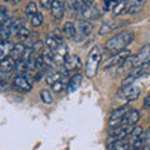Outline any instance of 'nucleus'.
I'll use <instances>...</instances> for the list:
<instances>
[{"label":"nucleus","mask_w":150,"mask_h":150,"mask_svg":"<svg viewBox=\"0 0 150 150\" xmlns=\"http://www.w3.org/2000/svg\"><path fill=\"white\" fill-rule=\"evenodd\" d=\"M24 50H25V45L24 44H21V43H18V44H14L13 46V50H11V58H19L20 59V56L21 54L24 53Z\"/></svg>","instance_id":"393cba45"},{"label":"nucleus","mask_w":150,"mask_h":150,"mask_svg":"<svg viewBox=\"0 0 150 150\" xmlns=\"http://www.w3.org/2000/svg\"><path fill=\"white\" fill-rule=\"evenodd\" d=\"M14 44L10 40H0V62L3 59H5L9 56V54H11Z\"/></svg>","instance_id":"a211bd4d"},{"label":"nucleus","mask_w":150,"mask_h":150,"mask_svg":"<svg viewBox=\"0 0 150 150\" xmlns=\"http://www.w3.org/2000/svg\"><path fill=\"white\" fill-rule=\"evenodd\" d=\"M143 104H144V108H145V109H149V108H150V93L148 94L146 96H145V99H144V103H143Z\"/></svg>","instance_id":"ea45409f"},{"label":"nucleus","mask_w":150,"mask_h":150,"mask_svg":"<svg viewBox=\"0 0 150 150\" xmlns=\"http://www.w3.org/2000/svg\"><path fill=\"white\" fill-rule=\"evenodd\" d=\"M4 1H11V0H4Z\"/></svg>","instance_id":"c03bdc74"},{"label":"nucleus","mask_w":150,"mask_h":150,"mask_svg":"<svg viewBox=\"0 0 150 150\" xmlns=\"http://www.w3.org/2000/svg\"><path fill=\"white\" fill-rule=\"evenodd\" d=\"M130 106L129 105H123L118 108V109H115L114 111L111 112V116H110V120H109V125L111 128H114V126H118L123 123V120L125 119V116L128 115V112L130 111Z\"/></svg>","instance_id":"0eeeda50"},{"label":"nucleus","mask_w":150,"mask_h":150,"mask_svg":"<svg viewBox=\"0 0 150 150\" xmlns=\"http://www.w3.org/2000/svg\"><path fill=\"white\" fill-rule=\"evenodd\" d=\"M140 93H142V89H140V86L131 84V85L121 88V90L119 91V98H121V99H124L126 101H133L135 99H138L139 95H140Z\"/></svg>","instance_id":"6e6552de"},{"label":"nucleus","mask_w":150,"mask_h":150,"mask_svg":"<svg viewBox=\"0 0 150 150\" xmlns=\"http://www.w3.org/2000/svg\"><path fill=\"white\" fill-rule=\"evenodd\" d=\"M63 76H65V75H63L60 71H53L50 73L49 75H46V81H48V84H54L55 81L60 80V79H63Z\"/></svg>","instance_id":"c756f323"},{"label":"nucleus","mask_w":150,"mask_h":150,"mask_svg":"<svg viewBox=\"0 0 150 150\" xmlns=\"http://www.w3.org/2000/svg\"><path fill=\"white\" fill-rule=\"evenodd\" d=\"M21 25L23 21L20 19H10V20H8L5 24L0 26V38H1V40H9L10 36L16 34Z\"/></svg>","instance_id":"7ed1b4c3"},{"label":"nucleus","mask_w":150,"mask_h":150,"mask_svg":"<svg viewBox=\"0 0 150 150\" xmlns=\"http://www.w3.org/2000/svg\"><path fill=\"white\" fill-rule=\"evenodd\" d=\"M13 85L14 88L16 89V90L21 91V93H28L31 90V83L28 80V79L25 76H23V75H18V76L14 79L13 81Z\"/></svg>","instance_id":"9b49d317"},{"label":"nucleus","mask_w":150,"mask_h":150,"mask_svg":"<svg viewBox=\"0 0 150 150\" xmlns=\"http://www.w3.org/2000/svg\"><path fill=\"white\" fill-rule=\"evenodd\" d=\"M123 21H115V20H109V21H105L104 24L100 26L99 29V35H106V34H110L112 30L118 29L119 25L121 24ZM121 26V25H120Z\"/></svg>","instance_id":"dca6fc26"},{"label":"nucleus","mask_w":150,"mask_h":150,"mask_svg":"<svg viewBox=\"0 0 150 150\" xmlns=\"http://www.w3.org/2000/svg\"><path fill=\"white\" fill-rule=\"evenodd\" d=\"M81 81H83V75L80 73H76L74 74L71 78H70L69 83L67 84V91L70 93H74L75 90H78L81 85Z\"/></svg>","instance_id":"f8f14e48"},{"label":"nucleus","mask_w":150,"mask_h":150,"mask_svg":"<svg viewBox=\"0 0 150 150\" xmlns=\"http://www.w3.org/2000/svg\"><path fill=\"white\" fill-rule=\"evenodd\" d=\"M53 53H54V62H55V64L64 63L65 58L68 56V48H67V45H65L64 43H62L58 48L53 51Z\"/></svg>","instance_id":"2eb2a0df"},{"label":"nucleus","mask_w":150,"mask_h":150,"mask_svg":"<svg viewBox=\"0 0 150 150\" xmlns=\"http://www.w3.org/2000/svg\"><path fill=\"white\" fill-rule=\"evenodd\" d=\"M134 40V31L124 30L119 33L118 35H114L105 43V50L110 53H118L124 50L126 46L130 45Z\"/></svg>","instance_id":"f257e3e1"},{"label":"nucleus","mask_w":150,"mask_h":150,"mask_svg":"<svg viewBox=\"0 0 150 150\" xmlns=\"http://www.w3.org/2000/svg\"><path fill=\"white\" fill-rule=\"evenodd\" d=\"M20 1H21V0H11V3H13V4H15V5H16V4H19Z\"/></svg>","instance_id":"37998d69"},{"label":"nucleus","mask_w":150,"mask_h":150,"mask_svg":"<svg viewBox=\"0 0 150 150\" xmlns=\"http://www.w3.org/2000/svg\"><path fill=\"white\" fill-rule=\"evenodd\" d=\"M39 3H40L41 8L48 10V9H50V6H51V3H53V0H39Z\"/></svg>","instance_id":"58836bf2"},{"label":"nucleus","mask_w":150,"mask_h":150,"mask_svg":"<svg viewBox=\"0 0 150 150\" xmlns=\"http://www.w3.org/2000/svg\"><path fill=\"white\" fill-rule=\"evenodd\" d=\"M94 5V0H75V15L78 18Z\"/></svg>","instance_id":"4468645a"},{"label":"nucleus","mask_w":150,"mask_h":150,"mask_svg":"<svg viewBox=\"0 0 150 150\" xmlns=\"http://www.w3.org/2000/svg\"><path fill=\"white\" fill-rule=\"evenodd\" d=\"M126 8H128V0H119L116 3V5L112 9V14L114 16H118V15H121L123 13H125Z\"/></svg>","instance_id":"b1692460"},{"label":"nucleus","mask_w":150,"mask_h":150,"mask_svg":"<svg viewBox=\"0 0 150 150\" xmlns=\"http://www.w3.org/2000/svg\"><path fill=\"white\" fill-rule=\"evenodd\" d=\"M62 43H63L62 39H59V38H56V36H54V35H49L48 38H46L45 45H46V48H49L50 50L54 51Z\"/></svg>","instance_id":"5701e85b"},{"label":"nucleus","mask_w":150,"mask_h":150,"mask_svg":"<svg viewBox=\"0 0 150 150\" xmlns=\"http://www.w3.org/2000/svg\"><path fill=\"white\" fill-rule=\"evenodd\" d=\"M63 34L68 38V39H75V24L71 21H67L63 28Z\"/></svg>","instance_id":"4be33fe9"},{"label":"nucleus","mask_w":150,"mask_h":150,"mask_svg":"<svg viewBox=\"0 0 150 150\" xmlns=\"http://www.w3.org/2000/svg\"><path fill=\"white\" fill-rule=\"evenodd\" d=\"M30 21H31V25L34 26V28H39V26H41V24H43L44 18H43V15H41L39 11H38L35 15L30 19Z\"/></svg>","instance_id":"473e14b6"},{"label":"nucleus","mask_w":150,"mask_h":150,"mask_svg":"<svg viewBox=\"0 0 150 150\" xmlns=\"http://www.w3.org/2000/svg\"><path fill=\"white\" fill-rule=\"evenodd\" d=\"M36 13H38V6H36V4L33 3V1L28 3V5H26V8H25V15L29 18V19H31Z\"/></svg>","instance_id":"c85d7f7f"},{"label":"nucleus","mask_w":150,"mask_h":150,"mask_svg":"<svg viewBox=\"0 0 150 150\" xmlns=\"http://www.w3.org/2000/svg\"><path fill=\"white\" fill-rule=\"evenodd\" d=\"M118 0H104L103 1V10L104 11H110L114 9V6L116 5Z\"/></svg>","instance_id":"c9c22d12"},{"label":"nucleus","mask_w":150,"mask_h":150,"mask_svg":"<svg viewBox=\"0 0 150 150\" xmlns=\"http://www.w3.org/2000/svg\"><path fill=\"white\" fill-rule=\"evenodd\" d=\"M93 31V25L88 20H79L75 24V41H81L85 38H88Z\"/></svg>","instance_id":"20e7f679"},{"label":"nucleus","mask_w":150,"mask_h":150,"mask_svg":"<svg viewBox=\"0 0 150 150\" xmlns=\"http://www.w3.org/2000/svg\"><path fill=\"white\" fill-rule=\"evenodd\" d=\"M129 142L124 139H116L109 145V150H129Z\"/></svg>","instance_id":"412c9836"},{"label":"nucleus","mask_w":150,"mask_h":150,"mask_svg":"<svg viewBox=\"0 0 150 150\" xmlns=\"http://www.w3.org/2000/svg\"><path fill=\"white\" fill-rule=\"evenodd\" d=\"M14 70L19 74V75H21V74H24L26 71H29V69H28V62H24V60H20L19 59L16 64H15V68H14Z\"/></svg>","instance_id":"bb28decb"},{"label":"nucleus","mask_w":150,"mask_h":150,"mask_svg":"<svg viewBox=\"0 0 150 150\" xmlns=\"http://www.w3.org/2000/svg\"><path fill=\"white\" fill-rule=\"evenodd\" d=\"M40 98L44 104H46V105H50L51 103H53V95H51V93L49 90H46V89L40 91Z\"/></svg>","instance_id":"7c9ffc66"},{"label":"nucleus","mask_w":150,"mask_h":150,"mask_svg":"<svg viewBox=\"0 0 150 150\" xmlns=\"http://www.w3.org/2000/svg\"><path fill=\"white\" fill-rule=\"evenodd\" d=\"M16 36H18V39L20 41H25V40H28L30 38V30L28 29V28L21 25L20 29H19L18 33H16Z\"/></svg>","instance_id":"cd10ccee"},{"label":"nucleus","mask_w":150,"mask_h":150,"mask_svg":"<svg viewBox=\"0 0 150 150\" xmlns=\"http://www.w3.org/2000/svg\"><path fill=\"white\" fill-rule=\"evenodd\" d=\"M134 126L133 125H128V124H120L118 126L111 128L109 131V135L115 139H124L130 134V131L133 130Z\"/></svg>","instance_id":"9d476101"},{"label":"nucleus","mask_w":150,"mask_h":150,"mask_svg":"<svg viewBox=\"0 0 150 150\" xmlns=\"http://www.w3.org/2000/svg\"><path fill=\"white\" fill-rule=\"evenodd\" d=\"M30 48L33 49V53H36V51H40V50L44 49V43L41 40H36Z\"/></svg>","instance_id":"4c0bfd02"},{"label":"nucleus","mask_w":150,"mask_h":150,"mask_svg":"<svg viewBox=\"0 0 150 150\" xmlns=\"http://www.w3.org/2000/svg\"><path fill=\"white\" fill-rule=\"evenodd\" d=\"M101 49L99 45L93 46V49L89 51L86 63H85V75L89 78H94L99 70L100 63H101Z\"/></svg>","instance_id":"f03ea898"},{"label":"nucleus","mask_w":150,"mask_h":150,"mask_svg":"<svg viewBox=\"0 0 150 150\" xmlns=\"http://www.w3.org/2000/svg\"><path fill=\"white\" fill-rule=\"evenodd\" d=\"M64 68L65 70L69 73V71H78L80 70L83 67V63H81V59L80 56H78L76 54H71V55H68L64 60Z\"/></svg>","instance_id":"1a4fd4ad"},{"label":"nucleus","mask_w":150,"mask_h":150,"mask_svg":"<svg viewBox=\"0 0 150 150\" xmlns=\"http://www.w3.org/2000/svg\"><path fill=\"white\" fill-rule=\"evenodd\" d=\"M65 86H67V84H65V80L64 79H60V80L55 81L54 84H51V89H53L54 93H62Z\"/></svg>","instance_id":"2f4dec72"},{"label":"nucleus","mask_w":150,"mask_h":150,"mask_svg":"<svg viewBox=\"0 0 150 150\" xmlns=\"http://www.w3.org/2000/svg\"><path fill=\"white\" fill-rule=\"evenodd\" d=\"M131 59H133L134 69L138 67H142V65H145V64H150V44H146L145 46H143L138 51V54L131 55Z\"/></svg>","instance_id":"423d86ee"},{"label":"nucleus","mask_w":150,"mask_h":150,"mask_svg":"<svg viewBox=\"0 0 150 150\" xmlns=\"http://www.w3.org/2000/svg\"><path fill=\"white\" fill-rule=\"evenodd\" d=\"M143 134V128L142 126H134L133 130L130 131V139H131V142H134V140H137L140 135Z\"/></svg>","instance_id":"72a5a7b5"},{"label":"nucleus","mask_w":150,"mask_h":150,"mask_svg":"<svg viewBox=\"0 0 150 150\" xmlns=\"http://www.w3.org/2000/svg\"><path fill=\"white\" fill-rule=\"evenodd\" d=\"M9 89V84L5 81H0V90H6Z\"/></svg>","instance_id":"79ce46f5"},{"label":"nucleus","mask_w":150,"mask_h":150,"mask_svg":"<svg viewBox=\"0 0 150 150\" xmlns=\"http://www.w3.org/2000/svg\"><path fill=\"white\" fill-rule=\"evenodd\" d=\"M8 20H10L9 18V11L4 6H0V24H5Z\"/></svg>","instance_id":"e433bc0d"},{"label":"nucleus","mask_w":150,"mask_h":150,"mask_svg":"<svg viewBox=\"0 0 150 150\" xmlns=\"http://www.w3.org/2000/svg\"><path fill=\"white\" fill-rule=\"evenodd\" d=\"M50 11H51V15H53L56 20L63 19L64 14H65L63 1H60V0H53L51 6H50Z\"/></svg>","instance_id":"ddd939ff"},{"label":"nucleus","mask_w":150,"mask_h":150,"mask_svg":"<svg viewBox=\"0 0 150 150\" xmlns=\"http://www.w3.org/2000/svg\"><path fill=\"white\" fill-rule=\"evenodd\" d=\"M145 3H146V0H128V8H126L125 13L128 14L139 13Z\"/></svg>","instance_id":"f3484780"},{"label":"nucleus","mask_w":150,"mask_h":150,"mask_svg":"<svg viewBox=\"0 0 150 150\" xmlns=\"http://www.w3.org/2000/svg\"><path fill=\"white\" fill-rule=\"evenodd\" d=\"M8 75H9V73H4V71L0 70V81H5L6 78H8Z\"/></svg>","instance_id":"a19ab883"},{"label":"nucleus","mask_w":150,"mask_h":150,"mask_svg":"<svg viewBox=\"0 0 150 150\" xmlns=\"http://www.w3.org/2000/svg\"><path fill=\"white\" fill-rule=\"evenodd\" d=\"M46 68H49V67H48V65H46V63L44 62V59L41 58V55L38 56V58L35 59V69H38L39 71H44Z\"/></svg>","instance_id":"f704fd0d"},{"label":"nucleus","mask_w":150,"mask_h":150,"mask_svg":"<svg viewBox=\"0 0 150 150\" xmlns=\"http://www.w3.org/2000/svg\"><path fill=\"white\" fill-rule=\"evenodd\" d=\"M64 11L69 15H75V0H64Z\"/></svg>","instance_id":"a878e982"},{"label":"nucleus","mask_w":150,"mask_h":150,"mask_svg":"<svg viewBox=\"0 0 150 150\" xmlns=\"http://www.w3.org/2000/svg\"><path fill=\"white\" fill-rule=\"evenodd\" d=\"M139 119H140V111L137 110V109H131L128 112V115L125 116V119L123 120V123L121 124H128V125L135 126V124L139 121Z\"/></svg>","instance_id":"6ab92c4d"},{"label":"nucleus","mask_w":150,"mask_h":150,"mask_svg":"<svg viewBox=\"0 0 150 150\" xmlns=\"http://www.w3.org/2000/svg\"><path fill=\"white\" fill-rule=\"evenodd\" d=\"M130 55H131V53H130V50H128V49L118 51V53L111 55L110 58L105 62L104 69H109V68H112V67H120V65L126 60V58H129Z\"/></svg>","instance_id":"39448f33"},{"label":"nucleus","mask_w":150,"mask_h":150,"mask_svg":"<svg viewBox=\"0 0 150 150\" xmlns=\"http://www.w3.org/2000/svg\"><path fill=\"white\" fill-rule=\"evenodd\" d=\"M15 64H16V60L11 58V56H8V58L3 59L0 62V70L4 73H10L15 68Z\"/></svg>","instance_id":"aec40b11"}]
</instances>
